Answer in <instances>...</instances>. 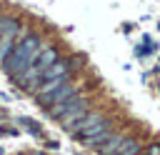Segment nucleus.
<instances>
[{
    "mask_svg": "<svg viewBox=\"0 0 160 155\" xmlns=\"http://www.w3.org/2000/svg\"><path fill=\"white\" fill-rule=\"evenodd\" d=\"M42 48H45V42H42V38H40L38 32H28V30H22V32H20V38L15 40V45H12L10 55H8V58H5V62H2L5 75H8L12 82H18V80H20V75L25 72V68L35 60V55H38Z\"/></svg>",
    "mask_w": 160,
    "mask_h": 155,
    "instance_id": "nucleus-1",
    "label": "nucleus"
},
{
    "mask_svg": "<svg viewBox=\"0 0 160 155\" xmlns=\"http://www.w3.org/2000/svg\"><path fill=\"white\" fill-rule=\"evenodd\" d=\"M60 58V52L55 50V48H50V45H45L38 55H35V60L25 68V72L20 75V80H18V85L22 88V90H28V92H35L38 90V85H40V78H42V72L55 62Z\"/></svg>",
    "mask_w": 160,
    "mask_h": 155,
    "instance_id": "nucleus-2",
    "label": "nucleus"
},
{
    "mask_svg": "<svg viewBox=\"0 0 160 155\" xmlns=\"http://www.w3.org/2000/svg\"><path fill=\"white\" fill-rule=\"evenodd\" d=\"M78 82L75 80H65V82H60L58 88H52L50 92H45V95H35L38 98V105L40 108H52V105H60V102H65V100H70V98H75L78 95Z\"/></svg>",
    "mask_w": 160,
    "mask_h": 155,
    "instance_id": "nucleus-3",
    "label": "nucleus"
},
{
    "mask_svg": "<svg viewBox=\"0 0 160 155\" xmlns=\"http://www.w3.org/2000/svg\"><path fill=\"white\" fill-rule=\"evenodd\" d=\"M88 110H90V100H88V98H78V95H75V98H72V105L68 108V112H65L58 122H60L68 132H72V130L78 128V122L85 118V112H88Z\"/></svg>",
    "mask_w": 160,
    "mask_h": 155,
    "instance_id": "nucleus-4",
    "label": "nucleus"
},
{
    "mask_svg": "<svg viewBox=\"0 0 160 155\" xmlns=\"http://www.w3.org/2000/svg\"><path fill=\"white\" fill-rule=\"evenodd\" d=\"M112 130H115V122H112L110 118H102V120H100L85 138H80L78 142H82V145H88V148H98L102 140H108V138L112 135Z\"/></svg>",
    "mask_w": 160,
    "mask_h": 155,
    "instance_id": "nucleus-5",
    "label": "nucleus"
},
{
    "mask_svg": "<svg viewBox=\"0 0 160 155\" xmlns=\"http://www.w3.org/2000/svg\"><path fill=\"white\" fill-rule=\"evenodd\" d=\"M102 118H105L102 112H98V110H88V112H85V118H82V120L78 122V128L72 130V135H75V140H80V138H85V135H88V132H90V130H92V128H95V125H98V122H100Z\"/></svg>",
    "mask_w": 160,
    "mask_h": 155,
    "instance_id": "nucleus-6",
    "label": "nucleus"
},
{
    "mask_svg": "<svg viewBox=\"0 0 160 155\" xmlns=\"http://www.w3.org/2000/svg\"><path fill=\"white\" fill-rule=\"evenodd\" d=\"M125 138H128L125 132H112L108 140H102V142L95 148V150H98V155H112V152H115V150L125 142Z\"/></svg>",
    "mask_w": 160,
    "mask_h": 155,
    "instance_id": "nucleus-7",
    "label": "nucleus"
},
{
    "mask_svg": "<svg viewBox=\"0 0 160 155\" xmlns=\"http://www.w3.org/2000/svg\"><path fill=\"white\" fill-rule=\"evenodd\" d=\"M138 150H140V140L138 138H125V142L112 155H138Z\"/></svg>",
    "mask_w": 160,
    "mask_h": 155,
    "instance_id": "nucleus-8",
    "label": "nucleus"
},
{
    "mask_svg": "<svg viewBox=\"0 0 160 155\" xmlns=\"http://www.w3.org/2000/svg\"><path fill=\"white\" fill-rule=\"evenodd\" d=\"M145 155H160V142H150L145 148Z\"/></svg>",
    "mask_w": 160,
    "mask_h": 155,
    "instance_id": "nucleus-9",
    "label": "nucleus"
},
{
    "mask_svg": "<svg viewBox=\"0 0 160 155\" xmlns=\"http://www.w3.org/2000/svg\"><path fill=\"white\" fill-rule=\"evenodd\" d=\"M32 155H45V152H40V150H38V152H32Z\"/></svg>",
    "mask_w": 160,
    "mask_h": 155,
    "instance_id": "nucleus-10",
    "label": "nucleus"
}]
</instances>
